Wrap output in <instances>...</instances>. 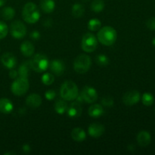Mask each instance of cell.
Wrapping results in <instances>:
<instances>
[{
    "instance_id": "9a60e30c",
    "label": "cell",
    "mask_w": 155,
    "mask_h": 155,
    "mask_svg": "<svg viewBox=\"0 0 155 155\" xmlns=\"http://www.w3.org/2000/svg\"><path fill=\"white\" fill-rule=\"evenodd\" d=\"M26 104L30 108H37L42 104V98L38 94H30L26 99Z\"/></svg>"
},
{
    "instance_id": "f546056e",
    "label": "cell",
    "mask_w": 155,
    "mask_h": 155,
    "mask_svg": "<svg viewBox=\"0 0 155 155\" xmlns=\"http://www.w3.org/2000/svg\"><path fill=\"white\" fill-rule=\"evenodd\" d=\"M42 82L44 85H46V86H50V85L54 83V77H53V75L49 73H45L42 75Z\"/></svg>"
},
{
    "instance_id": "7402d4cb",
    "label": "cell",
    "mask_w": 155,
    "mask_h": 155,
    "mask_svg": "<svg viewBox=\"0 0 155 155\" xmlns=\"http://www.w3.org/2000/svg\"><path fill=\"white\" fill-rule=\"evenodd\" d=\"M30 69H31L30 64V61H26L23 63L21 66L19 67L18 69V76L21 77H24V78H27L30 74Z\"/></svg>"
},
{
    "instance_id": "e0dca14e",
    "label": "cell",
    "mask_w": 155,
    "mask_h": 155,
    "mask_svg": "<svg viewBox=\"0 0 155 155\" xmlns=\"http://www.w3.org/2000/svg\"><path fill=\"white\" fill-rule=\"evenodd\" d=\"M13 103L8 98H0V112L5 114H10L13 110Z\"/></svg>"
},
{
    "instance_id": "d590c367",
    "label": "cell",
    "mask_w": 155,
    "mask_h": 155,
    "mask_svg": "<svg viewBox=\"0 0 155 155\" xmlns=\"http://www.w3.org/2000/svg\"><path fill=\"white\" fill-rule=\"evenodd\" d=\"M30 36H31L32 39H38L40 37V34L38 31H33L30 33Z\"/></svg>"
},
{
    "instance_id": "ba28073f",
    "label": "cell",
    "mask_w": 155,
    "mask_h": 155,
    "mask_svg": "<svg viewBox=\"0 0 155 155\" xmlns=\"http://www.w3.org/2000/svg\"><path fill=\"white\" fill-rule=\"evenodd\" d=\"M11 34L15 39H22L27 34V27L21 21H15L11 24Z\"/></svg>"
},
{
    "instance_id": "7a4b0ae2",
    "label": "cell",
    "mask_w": 155,
    "mask_h": 155,
    "mask_svg": "<svg viewBox=\"0 0 155 155\" xmlns=\"http://www.w3.org/2000/svg\"><path fill=\"white\" fill-rule=\"evenodd\" d=\"M22 17L24 21L28 24H35L40 18V12L34 3L27 2L23 8Z\"/></svg>"
},
{
    "instance_id": "5b68a950",
    "label": "cell",
    "mask_w": 155,
    "mask_h": 155,
    "mask_svg": "<svg viewBox=\"0 0 155 155\" xmlns=\"http://www.w3.org/2000/svg\"><path fill=\"white\" fill-rule=\"evenodd\" d=\"M91 66H92L91 58L86 54H80L74 61V71L78 74H85L90 69Z\"/></svg>"
},
{
    "instance_id": "cb8c5ba5",
    "label": "cell",
    "mask_w": 155,
    "mask_h": 155,
    "mask_svg": "<svg viewBox=\"0 0 155 155\" xmlns=\"http://www.w3.org/2000/svg\"><path fill=\"white\" fill-rule=\"evenodd\" d=\"M84 6L80 3H76L72 8V15L74 18H81L84 15Z\"/></svg>"
},
{
    "instance_id": "277c9868",
    "label": "cell",
    "mask_w": 155,
    "mask_h": 155,
    "mask_svg": "<svg viewBox=\"0 0 155 155\" xmlns=\"http://www.w3.org/2000/svg\"><path fill=\"white\" fill-rule=\"evenodd\" d=\"M30 68L33 71L37 73H42L46 71L49 63L48 58L43 54H36L30 61Z\"/></svg>"
},
{
    "instance_id": "52a82bcc",
    "label": "cell",
    "mask_w": 155,
    "mask_h": 155,
    "mask_svg": "<svg viewBox=\"0 0 155 155\" xmlns=\"http://www.w3.org/2000/svg\"><path fill=\"white\" fill-rule=\"evenodd\" d=\"M98 46V39L94 34L87 33L83 36L81 42L82 49L88 53L95 51Z\"/></svg>"
},
{
    "instance_id": "e575fe53",
    "label": "cell",
    "mask_w": 155,
    "mask_h": 155,
    "mask_svg": "<svg viewBox=\"0 0 155 155\" xmlns=\"http://www.w3.org/2000/svg\"><path fill=\"white\" fill-rule=\"evenodd\" d=\"M18 72L15 71V70H11V71H9V77H10L12 79L18 78Z\"/></svg>"
},
{
    "instance_id": "74e56055",
    "label": "cell",
    "mask_w": 155,
    "mask_h": 155,
    "mask_svg": "<svg viewBox=\"0 0 155 155\" xmlns=\"http://www.w3.org/2000/svg\"><path fill=\"white\" fill-rule=\"evenodd\" d=\"M5 3V0H0V7L4 5Z\"/></svg>"
},
{
    "instance_id": "8fae6325",
    "label": "cell",
    "mask_w": 155,
    "mask_h": 155,
    "mask_svg": "<svg viewBox=\"0 0 155 155\" xmlns=\"http://www.w3.org/2000/svg\"><path fill=\"white\" fill-rule=\"evenodd\" d=\"M89 136L92 138H99L104 133V127L102 124L98 123H93L90 124L88 128Z\"/></svg>"
},
{
    "instance_id": "6da1fadb",
    "label": "cell",
    "mask_w": 155,
    "mask_h": 155,
    "mask_svg": "<svg viewBox=\"0 0 155 155\" xmlns=\"http://www.w3.org/2000/svg\"><path fill=\"white\" fill-rule=\"evenodd\" d=\"M117 38V33L114 28L110 26L100 28L97 34V39L101 42L102 45L110 46L115 43Z\"/></svg>"
},
{
    "instance_id": "836d02e7",
    "label": "cell",
    "mask_w": 155,
    "mask_h": 155,
    "mask_svg": "<svg viewBox=\"0 0 155 155\" xmlns=\"http://www.w3.org/2000/svg\"><path fill=\"white\" fill-rule=\"evenodd\" d=\"M55 96H56L55 92H54V90H51V89L46 91L45 93V98H46L47 100H48V101H51V100L54 99V98H55Z\"/></svg>"
},
{
    "instance_id": "4fadbf2b",
    "label": "cell",
    "mask_w": 155,
    "mask_h": 155,
    "mask_svg": "<svg viewBox=\"0 0 155 155\" xmlns=\"http://www.w3.org/2000/svg\"><path fill=\"white\" fill-rule=\"evenodd\" d=\"M67 112H68V114L70 117H79L82 114V107L80 105V103L77 102V101L71 103L69 106H68Z\"/></svg>"
},
{
    "instance_id": "f35d334b",
    "label": "cell",
    "mask_w": 155,
    "mask_h": 155,
    "mask_svg": "<svg viewBox=\"0 0 155 155\" xmlns=\"http://www.w3.org/2000/svg\"><path fill=\"white\" fill-rule=\"evenodd\" d=\"M152 44L155 46V37L154 38V39H153V40H152Z\"/></svg>"
},
{
    "instance_id": "d6986e66",
    "label": "cell",
    "mask_w": 155,
    "mask_h": 155,
    "mask_svg": "<svg viewBox=\"0 0 155 155\" xmlns=\"http://www.w3.org/2000/svg\"><path fill=\"white\" fill-rule=\"evenodd\" d=\"M71 138L76 142H83L86 139V134L84 130L81 128H74L71 131Z\"/></svg>"
},
{
    "instance_id": "d4e9b609",
    "label": "cell",
    "mask_w": 155,
    "mask_h": 155,
    "mask_svg": "<svg viewBox=\"0 0 155 155\" xmlns=\"http://www.w3.org/2000/svg\"><path fill=\"white\" fill-rule=\"evenodd\" d=\"M68 104L65 100H58L54 104V110L58 114H63L68 108Z\"/></svg>"
},
{
    "instance_id": "3957f363",
    "label": "cell",
    "mask_w": 155,
    "mask_h": 155,
    "mask_svg": "<svg viewBox=\"0 0 155 155\" xmlns=\"http://www.w3.org/2000/svg\"><path fill=\"white\" fill-rule=\"evenodd\" d=\"M60 95L65 101H74L78 96V87L73 81H65L61 87Z\"/></svg>"
},
{
    "instance_id": "603a6c76",
    "label": "cell",
    "mask_w": 155,
    "mask_h": 155,
    "mask_svg": "<svg viewBox=\"0 0 155 155\" xmlns=\"http://www.w3.org/2000/svg\"><path fill=\"white\" fill-rule=\"evenodd\" d=\"M1 15L6 21H10L15 17V11L12 7H5L1 11Z\"/></svg>"
},
{
    "instance_id": "5bb4252c",
    "label": "cell",
    "mask_w": 155,
    "mask_h": 155,
    "mask_svg": "<svg viewBox=\"0 0 155 155\" xmlns=\"http://www.w3.org/2000/svg\"><path fill=\"white\" fill-rule=\"evenodd\" d=\"M50 71L57 76H61L64 72V64L60 60H54L49 64Z\"/></svg>"
},
{
    "instance_id": "ac0fdd59",
    "label": "cell",
    "mask_w": 155,
    "mask_h": 155,
    "mask_svg": "<svg viewBox=\"0 0 155 155\" xmlns=\"http://www.w3.org/2000/svg\"><path fill=\"white\" fill-rule=\"evenodd\" d=\"M35 51L34 45L29 41H24L21 45V51L26 57H30L33 54Z\"/></svg>"
},
{
    "instance_id": "ab89813d",
    "label": "cell",
    "mask_w": 155,
    "mask_h": 155,
    "mask_svg": "<svg viewBox=\"0 0 155 155\" xmlns=\"http://www.w3.org/2000/svg\"><path fill=\"white\" fill-rule=\"evenodd\" d=\"M85 2H87V1H89V0H84Z\"/></svg>"
},
{
    "instance_id": "d6a6232c",
    "label": "cell",
    "mask_w": 155,
    "mask_h": 155,
    "mask_svg": "<svg viewBox=\"0 0 155 155\" xmlns=\"http://www.w3.org/2000/svg\"><path fill=\"white\" fill-rule=\"evenodd\" d=\"M146 26L149 30H155V18L152 17V18H149L146 22Z\"/></svg>"
},
{
    "instance_id": "1f68e13d",
    "label": "cell",
    "mask_w": 155,
    "mask_h": 155,
    "mask_svg": "<svg viewBox=\"0 0 155 155\" xmlns=\"http://www.w3.org/2000/svg\"><path fill=\"white\" fill-rule=\"evenodd\" d=\"M101 104H102V105L104 106V107H112L114 104V98H112L111 96H109V95L104 96V98L101 99Z\"/></svg>"
},
{
    "instance_id": "8992f818",
    "label": "cell",
    "mask_w": 155,
    "mask_h": 155,
    "mask_svg": "<svg viewBox=\"0 0 155 155\" xmlns=\"http://www.w3.org/2000/svg\"><path fill=\"white\" fill-rule=\"evenodd\" d=\"M29 87H30V83L27 78L19 77L12 83L11 89L14 95L17 96H21L27 92Z\"/></svg>"
},
{
    "instance_id": "8d00e7d4",
    "label": "cell",
    "mask_w": 155,
    "mask_h": 155,
    "mask_svg": "<svg viewBox=\"0 0 155 155\" xmlns=\"http://www.w3.org/2000/svg\"><path fill=\"white\" fill-rule=\"evenodd\" d=\"M23 151H24V153L30 152V147L28 145H24L23 146Z\"/></svg>"
},
{
    "instance_id": "44dd1931",
    "label": "cell",
    "mask_w": 155,
    "mask_h": 155,
    "mask_svg": "<svg viewBox=\"0 0 155 155\" xmlns=\"http://www.w3.org/2000/svg\"><path fill=\"white\" fill-rule=\"evenodd\" d=\"M89 115L92 117H98L104 114V108L101 104H92L89 108Z\"/></svg>"
},
{
    "instance_id": "2e32d148",
    "label": "cell",
    "mask_w": 155,
    "mask_h": 155,
    "mask_svg": "<svg viewBox=\"0 0 155 155\" xmlns=\"http://www.w3.org/2000/svg\"><path fill=\"white\" fill-rule=\"evenodd\" d=\"M151 141V134L148 131L142 130L137 135V142L142 147H146L150 145Z\"/></svg>"
},
{
    "instance_id": "4316f807",
    "label": "cell",
    "mask_w": 155,
    "mask_h": 155,
    "mask_svg": "<svg viewBox=\"0 0 155 155\" xmlns=\"http://www.w3.org/2000/svg\"><path fill=\"white\" fill-rule=\"evenodd\" d=\"M101 27V23L97 18H92L88 23V28L91 31H98Z\"/></svg>"
},
{
    "instance_id": "ffe728a7",
    "label": "cell",
    "mask_w": 155,
    "mask_h": 155,
    "mask_svg": "<svg viewBox=\"0 0 155 155\" xmlns=\"http://www.w3.org/2000/svg\"><path fill=\"white\" fill-rule=\"evenodd\" d=\"M40 8L45 13H51L55 8V2L54 0H41Z\"/></svg>"
},
{
    "instance_id": "4dcf8cb0",
    "label": "cell",
    "mask_w": 155,
    "mask_h": 155,
    "mask_svg": "<svg viewBox=\"0 0 155 155\" xmlns=\"http://www.w3.org/2000/svg\"><path fill=\"white\" fill-rule=\"evenodd\" d=\"M8 33V28L5 23L0 21V39H4Z\"/></svg>"
},
{
    "instance_id": "9c48e42d",
    "label": "cell",
    "mask_w": 155,
    "mask_h": 155,
    "mask_svg": "<svg viewBox=\"0 0 155 155\" xmlns=\"http://www.w3.org/2000/svg\"><path fill=\"white\" fill-rule=\"evenodd\" d=\"M80 95H81L83 101H85L86 103H89V104L94 103L98 99V93H97V91L93 87H91V86H85L82 89Z\"/></svg>"
},
{
    "instance_id": "7c38bea8",
    "label": "cell",
    "mask_w": 155,
    "mask_h": 155,
    "mask_svg": "<svg viewBox=\"0 0 155 155\" xmlns=\"http://www.w3.org/2000/svg\"><path fill=\"white\" fill-rule=\"evenodd\" d=\"M1 61L2 64L8 69H12L17 64L16 58L10 52H6L3 54L1 57Z\"/></svg>"
},
{
    "instance_id": "30bf717a",
    "label": "cell",
    "mask_w": 155,
    "mask_h": 155,
    "mask_svg": "<svg viewBox=\"0 0 155 155\" xmlns=\"http://www.w3.org/2000/svg\"><path fill=\"white\" fill-rule=\"evenodd\" d=\"M140 93L136 90L129 91L123 96V102L127 106H132L137 104L140 101Z\"/></svg>"
},
{
    "instance_id": "f1b7e54d",
    "label": "cell",
    "mask_w": 155,
    "mask_h": 155,
    "mask_svg": "<svg viewBox=\"0 0 155 155\" xmlns=\"http://www.w3.org/2000/svg\"><path fill=\"white\" fill-rule=\"evenodd\" d=\"M95 61H96L97 64L101 67H105L109 64V58L107 56L104 55V54H98L96 58H95Z\"/></svg>"
},
{
    "instance_id": "484cf974",
    "label": "cell",
    "mask_w": 155,
    "mask_h": 155,
    "mask_svg": "<svg viewBox=\"0 0 155 155\" xmlns=\"http://www.w3.org/2000/svg\"><path fill=\"white\" fill-rule=\"evenodd\" d=\"M104 2L103 0H93L91 4V9L94 12H101L104 10Z\"/></svg>"
},
{
    "instance_id": "83f0119b",
    "label": "cell",
    "mask_w": 155,
    "mask_h": 155,
    "mask_svg": "<svg viewBox=\"0 0 155 155\" xmlns=\"http://www.w3.org/2000/svg\"><path fill=\"white\" fill-rule=\"evenodd\" d=\"M154 101V97L150 92H145L142 96V102L145 106L152 105Z\"/></svg>"
}]
</instances>
